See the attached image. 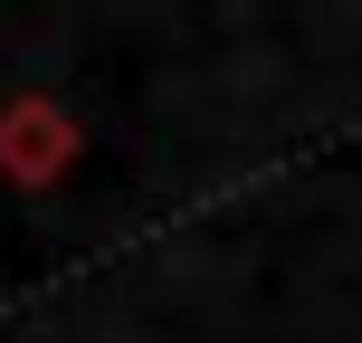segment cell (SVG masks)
<instances>
[{
	"instance_id": "6da1fadb",
	"label": "cell",
	"mask_w": 362,
	"mask_h": 343,
	"mask_svg": "<svg viewBox=\"0 0 362 343\" xmlns=\"http://www.w3.org/2000/svg\"><path fill=\"white\" fill-rule=\"evenodd\" d=\"M57 163H67V124H57L48 105H19V115H0V172H19V181H48Z\"/></svg>"
}]
</instances>
